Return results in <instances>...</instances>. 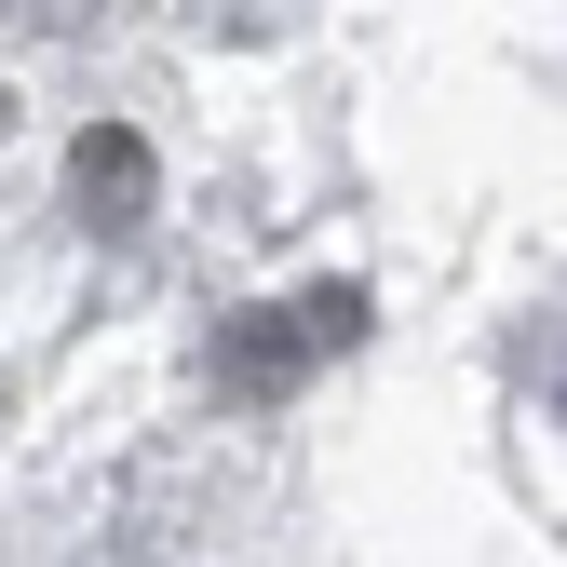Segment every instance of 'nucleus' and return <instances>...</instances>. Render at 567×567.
<instances>
[{
    "instance_id": "nucleus-3",
    "label": "nucleus",
    "mask_w": 567,
    "mask_h": 567,
    "mask_svg": "<svg viewBox=\"0 0 567 567\" xmlns=\"http://www.w3.org/2000/svg\"><path fill=\"white\" fill-rule=\"evenodd\" d=\"M0 14H14L28 41H82V28H95V0H0Z\"/></svg>"
},
{
    "instance_id": "nucleus-1",
    "label": "nucleus",
    "mask_w": 567,
    "mask_h": 567,
    "mask_svg": "<svg viewBox=\"0 0 567 567\" xmlns=\"http://www.w3.org/2000/svg\"><path fill=\"white\" fill-rule=\"evenodd\" d=\"M365 338V284H311V298H270L244 324H217V392L230 405H270V392H298L324 351Z\"/></svg>"
},
{
    "instance_id": "nucleus-4",
    "label": "nucleus",
    "mask_w": 567,
    "mask_h": 567,
    "mask_svg": "<svg viewBox=\"0 0 567 567\" xmlns=\"http://www.w3.org/2000/svg\"><path fill=\"white\" fill-rule=\"evenodd\" d=\"M0 122H14V95H0Z\"/></svg>"
},
{
    "instance_id": "nucleus-2",
    "label": "nucleus",
    "mask_w": 567,
    "mask_h": 567,
    "mask_svg": "<svg viewBox=\"0 0 567 567\" xmlns=\"http://www.w3.org/2000/svg\"><path fill=\"white\" fill-rule=\"evenodd\" d=\"M68 189H82V217H95V230H150L163 163H150V135H135V122H95L82 150H68Z\"/></svg>"
}]
</instances>
